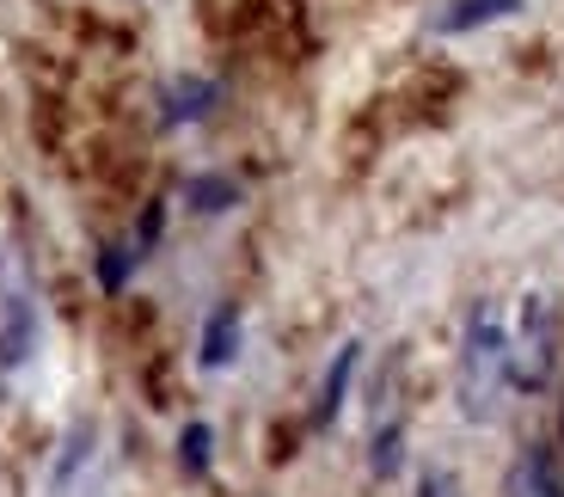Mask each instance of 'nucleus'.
Returning a JSON list of instances; mask_svg holds the SVG:
<instances>
[{
  "mask_svg": "<svg viewBox=\"0 0 564 497\" xmlns=\"http://www.w3.org/2000/svg\"><path fill=\"white\" fill-rule=\"evenodd\" d=\"M552 356H558V320H552V301L546 295H528L522 301V320H516V338H509V350H503L509 387L540 393L546 375H552Z\"/></svg>",
  "mask_w": 564,
  "mask_h": 497,
  "instance_id": "f257e3e1",
  "label": "nucleus"
},
{
  "mask_svg": "<svg viewBox=\"0 0 564 497\" xmlns=\"http://www.w3.org/2000/svg\"><path fill=\"white\" fill-rule=\"evenodd\" d=\"M203 449H209V430H184V461L203 467Z\"/></svg>",
  "mask_w": 564,
  "mask_h": 497,
  "instance_id": "423d86ee",
  "label": "nucleus"
},
{
  "mask_svg": "<svg viewBox=\"0 0 564 497\" xmlns=\"http://www.w3.org/2000/svg\"><path fill=\"white\" fill-rule=\"evenodd\" d=\"M227 356H234V307H221L209 320V332H203V363H227Z\"/></svg>",
  "mask_w": 564,
  "mask_h": 497,
  "instance_id": "20e7f679",
  "label": "nucleus"
},
{
  "mask_svg": "<svg viewBox=\"0 0 564 497\" xmlns=\"http://www.w3.org/2000/svg\"><path fill=\"white\" fill-rule=\"evenodd\" d=\"M522 0H454L448 13L436 19V31H473V25H491V19H509Z\"/></svg>",
  "mask_w": 564,
  "mask_h": 497,
  "instance_id": "7ed1b4c3",
  "label": "nucleus"
},
{
  "mask_svg": "<svg viewBox=\"0 0 564 497\" xmlns=\"http://www.w3.org/2000/svg\"><path fill=\"white\" fill-rule=\"evenodd\" d=\"M509 497H564V479H558V461H552L546 442H528L522 461L509 467Z\"/></svg>",
  "mask_w": 564,
  "mask_h": 497,
  "instance_id": "f03ea898",
  "label": "nucleus"
},
{
  "mask_svg": "<svg viewBox=\"0 0 564 497\" xmlns=\"http://www.w3.org/2000/svg\"><path fill=\"white\" fill-rule=\"evenodd\" d=\"M423 497H448V491H442V479H430V485H423Z\"/></svg>",
  "mask_w": 564,
  "mask_h": 497,
  "instance_id": "0eeeda50",
  "label": "nucleus"
},
{
  "mask_svg": "<svg viewBox=\"0 0 564 497\" xmlns=\"http://www.w3.org/2000/svg\"><path fill=\"white\" fill-rule=\"evenodd\" d=\"M350 363H356V344L338 356V369H332V381H325V406H319V418L338 412V393H344V381H350Z\"/></svg>",
  "mask_w": 564,
  "mask_h": 497,
  "instance_id": "39448f33",
  "label": "nucleus"
}]
</instances>
